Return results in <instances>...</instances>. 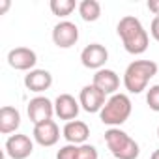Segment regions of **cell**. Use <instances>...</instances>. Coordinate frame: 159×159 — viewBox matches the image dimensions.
I'll return each instance as SVG.
<instances>
[{"label":"cell","instance_id":"obj_1","mask_svg":"<svg viewBox=\"0 0 159 159\" xmlns=\"http://www.w3.org/2000/svg\"><path fill=\"white\" fill-rule=\"evenodd\" d=\"M116 32L124 43V49L129 54H142L146 52L148 45H150V36L144 30L140 19L133 17V15H125L120 19Z\"/></svg>","mask_w":159,"mask_h":159},{"label":"cell","instance_id":"obj_2","mask_svg":"<svg viewBox=\"0 0 159 159\" xmlns=\"http://www.w3.org/2000/svg\"><path fill=\"white\" fill-rule=\"evenodd\" d=\"M157 64L153 60H135L125 67L124 86L129 94H140L148 90V83L157 75Z\"/></svg>","mask_w":159,"mask_h":159},{"label":"cell","instance_id":"obj_3","mask_svg":"<svg viewBox=\"0 0 159 159\" xmlns=\"http://www.w3.org/2000/svg\"><path fill=\"white\" fill-rule=\"evenodd\" d=\"M133 111V103L129 99L127 94H114L107 99L105 107L99 112V120L105 125L111 127H120L122 124H125L131 116Z\"/></svg>","mask_w":159,"mask_h":159},{"label":"cell","instance_id":"obj_4","mask_svg":"<svg viewBox=\"0 0 159 159\" xmlns=\"http://www.w3.org/2000/svg\"><path fill=\"white\" fill-rule=\"evenodd\" d=\"M105 142L116 159H137L140 153L139 142L120 127H109L105 131Z\"/></svg>","mask_w":159,"mask_h":159},{"label":"cell","instance_id":"obj_5","mask_svg":"<svg viewBox=\"0 0 159 159\" xmlns=\"http://www.w3.org/2000/svg\"><path fill=\"white\" fill-rule=\"evenodd\" d=\"M26 112H28V118L34 125L41 124V122H47V120H52V114H54V103L45 98V96H36L28 101V107H26Z\"/></svg>","mask_w":159,"mask_h":159},{"label":"cell","instance_id":"obj_6","mask_svg":"<svg viewBox=\"0 0 159 159\" xmlns=\"http://www.w3.org/2000/svg\"><path fill=\"white\" fill-rule=\"evenodd\" d=\"M34 152V142L28 135L15 133L10 135L6 140V155L10 159H26Z\"/></svg>","mask_w":159,"mask_h":159},{"label":"cell","instance_id":"obj_7","mask_svg":"<svg viewBox=\"0 0 159 159\" xmlns=\"http://www.w3.org/2000/svg\"><path fill=\"white\" fill-rule=\"evenodd\" d=\"M79 103L81 109L86 112H101V109L107 103V94H103L99 88H96L94 84H86L83 86L81 94H79Z\"/></svg>","mask_w":159,"mask_h":159},{"label":"cell","instance_id":"obj_8","mask_svg":"<svg viewBox=\"0 0 159 159\" xmlns=\"http://www.w3.org/2000/svg\"><path fill=\"white\" fill-rule=\"evenodd\" d=\"M52 41L60 49H69L79 41V26L71 21H60L52 28Z\"/></svg>","mask_w":159,"mask_h":159},{"label":"cell","instance_id":"obj_9","mask_svg":"<svg viewBox=\"0 0 159 159\" xmlns=\"http://www.w3.org/2000/svg\"><path fill=\"white\" fill-rule=\"evenodd\" d=\"M107 60H109V51L101 43H90L81 52V62L88 69L99 71V69H103V66L107 64Z\"/></svg>","mask_w":159,"mask_h":159},{"label":"cell","instance_id":"obj_10","mask_svg":"<svg viewBox=\"0 0 159 159\" xmlns=\"http://www.w3.org/2000/svg\"><path fill=\"white\" fill-rule=\"evenodd\" d=\"M8 64L17 71H32L38 64V54L28 47H15L8 52Z\"/></svg>","mask_w":159,"mask_h":159},{"label":"cell","instance_id":"obj_11","mask_svg":"<svg viewBox=\"0 0 159 159\" xmlns=\"http://www.w3.org/2000/svg\"><path fill=\"white\" fill-rule=\"evenodd\" d=\"M34 140L43 146V148H49V146H54L58 140H60V127L54 120H47V122H41L38 125H34Z\"/></svg>","mask_w":159,"mask_h":159},{"label":"cell","instance_id":"obj_12","mask_svg":"<svg viewBox=\"0 0 159 159\" xmlns=\"http://www.w3.org/2000/svg\"><path fill=\"white\" fill-rule=\"evenodd\" d=\"M62 137L67 140V144H86L88 137H90V127L86 122L83 120H71V122H66L64 129H62Z\"/></svg>","mask_w":159,"mask_h":159},{"label":"cell","instance_id":"obj_13","mask_svg":"<svg viewBox=\"0 0 159 159\" xmlns=\"http://www.w3.org/2000/svg\"><path fill=\"white\" fill-rule=\"evenodd\" d=\"M81 111V103H79L71 94H60L54 99V114L60 120H77V114Z\"/></svg>","mask_w":159,"mask_h":159},{"label":"cell","instance_id":"obj_14","mask_svg":"<svg viewBox=\"0 0 159 159\" xmlns=\"http://www.w3.org/2000/svg\"><path fill=\"white\" fill-rule=\"evenodd\" d=\"M56 159H99V153H98V148L92 146V144H66L58 150L56 153Z\"/></svg>","mask_w":159,"mask_h":159},{"label":"cell","instance_id":"obj_15","mask_svg":"<svg viewBox=\"0 0 159 159\" xmlns=\"http://www.w3.org/2000/svg\"><path fill=\"white\" fill-rule=\"evenodd\" d=\"M92 84H94L96 88H99L103 94H107V96H114V94H118L116 90L120 88V77H118L116 71L103 67V69L96 71Z\"/></svg>","mask_w":159,"mask_h":159},{"label":"cell","instance_id":"obj_16","mask_svg":"<svg viewBox=\"0 0 159 159\" xmlns=\"http://www.w3.org/2000/svg\"><path fill=\"white\" fill-rule=\"evenodd\" d=\"M52 84V75L47 69H32L25 75V86L30 92L41 94L45 90H49Z\"/></svg>","mask_w":159,"mask_h":159},{"label":"cell","instance_id":"obj_17","mask_svg":"<svg viewBox=\"0 0 159 159\" xmlns=\"http://www.w3.org/2000/svg\"><path fill=\"white\" fill-rule=\"evenodd\" d=\"M21 125V112L15 107L4 105L0 109V133L2 135H10L15 133Z\"/></svg>","mask_w":159,"mask_h":159},{"label":"cell","instance_id":"obj_18","mask_svg":"<svg viewBox=\"0 0 159 159\" xmlns=\"http://www.w3.org/2000/svg\"><path fill=\"white\" fill-rule=\"evenodd\" d=\"M77 10H79L81 19L86 21V23H96L101 17V4L98 0H83Z\"/></svg>","mask_w":159,"mask_h":159},{"label":"cell","instance_id":"obj_19","mask_svg":"<svg viewBox=\"0 0 159 159\" xmlns=\"http://www.w3.org/2000/svg\"><path fill=\"white\" fill-rule=\"evenodd\" d=\"M49 6L56 17H67L75 11V8H79L75 0H51Z\"/></svg>","mask_w":159,"mask_h":159},{"label":"cell","instance_id":"obj_20","mask_svg":"<svg viewBox=\"0 0 159 159\" xmlns=\"http://www.w3.org/2000/svg\"><path fill=\"white\" fill-rule=\"evenodd\" d=\"M146 103L153 112H159V84H153L146 92Z\"/></svg>","mask_w":159,"mask_h":159},{"label":"cell","instance_id":"obj_21","mask_svg":"<svg viewBox=\"0 0 159 159\" xmlns=\"http://www.w3.org/2000/svg\"><path fill=\"white\" fill-rule=\"evenodd\" d=\"M150 34H152V38L159 43V17H153V21H152V25H150Z\"/></svg>","mask_w":159,"mask_h":159},{"label":"cell","instance_id":"obj_22","mask_svg":"<svg viewBox=\"0 0 159 159\" xmlns=\"http://www.w3.org/2000/svg\"><path fill=\"white\" fill-rule=\"evenodd\" d=\"M148 10L155 17H159V0H148Z\"/></svg>","mask_w":159,"mask_h":159},{"label":"cell","instance_id":"obj_23","mask_svg":"<svg viewBox=\"0 0 159 159\" xmlns=\"http://www.w3.org/2000/svg\"><path fill=\"white\" fill-rule=\"evenodd\" d=\"M10 10V0H2V4H0V13H6Z\"/></svg>","mask_w":159,"mask_h":159},{"label":"cell","instance_id":"obj_24","mask_svg":"<svg viewBox=\"0 0 159 159\" xmlns=\"http://www.w3.org/2000/svg\"><path fill=\"white\" fill-rule=\"evenodd\" d=\"M150 159H159V148H157V150L152 153V157H150Z\"/></svg>","mask_w":159,"mask_h":159},{"label":"cell","instance_id":"obj_25","mask_svg":"<svg viewBox=\"0 0 159 159\" xmlns=\"http://www.w3.org/2000/svg\"><path fill=\"white\" fill-rule=\"evenodd\" d=\"M157 137H159V127H157Z\"/></svg>","mask_w":159,"mask_h":159}]
</instances>
